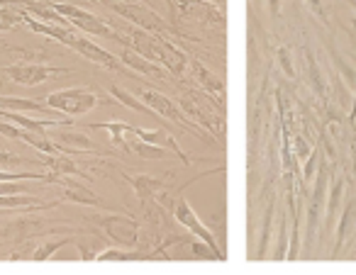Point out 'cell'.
Instances as JSON below:
<instances>
[{"instance_id": "obj_15", "label": "cell", "mask_w": 356, "mask_h": 275, "mask_svg": "<svg viewBox=\"0 0 356 275\" xmlns=\"http://www.w3.org/2000/svg\"><path fill=\"white\" fill-rule=\"evenodd\" d=\"M120 59H122L127 66H132L134 71L144 74V76H163V69H159L156 64H152V61H149L147 56L134 54V51H129V49L122 51V54H120Z\"/></svg>"}, {"instance_id": "obj_5", "label": "cell", "mask_w": 356, "mask_h": 275, "mask_svg": "<svg viewBox=\"0 0 356 275\" xmlns=\"http://www.w3.org/2000/svg\"><path fill=\"white\" fill-rule=\"evenodd\" d=\"M327 185H330V171H327V163L320 158V173L315 178V188H312L310 202H307V249H310L312 239H315L317 231V222H320V212L325 207V197H327Z\"/></svg>"}, {"instance_id": "obj_8", "label": "cell", "mask_w": 356, "mask_h": 275, "mask_svg": "<svg viewBox=\"0 0 356 275\" xmlns=\"http://www.w3.org/2000/svg\"><path fill=\"white\" fill-rule=\"evenodd\" d=\"M98 226L105 231V236H110L113 241L124 246H132L137 239V222L129 219V217H120V215H110L98 219Z\"/></svg>"}, {"instance_id": "obj_7", "label": "cell", "mask_w": 356, "mask_h": 275, "mask_svg": "<svg viewBox=\"0 0 356 275\" xmlns=\"http://www.w3.org/2000/svg\"><path fill=\"white\" fill-rule=\"evenodd\" d=\"M66 47H71L74 51H79L81 56H86V59L93 61V64H98V66H105V69H120L118 56H113L110 51H105L103 47H98L95 42L79 37L76 32L66 40Z\"/></svg>"}, {"instance_id": "obj_12", "label": "cell", "mask_w": 356, "mask_h": 275, "mask_svg": "<svg viewBox=\"0 0 356 275\" xmlns=\"http://www.w3.org/2000/svg\"><path fill=\"white\" fill-rule=\"evenodd\" d=\"M44 163L51 168V173H54L56 178L59 176H76V178H86V173L81 171L79 166H76L74 161H71L69 153H54V156H47Z\"/></svg>"}, {"instance_id": "obj_32", "label": "cell", "mask_w": 356, "mask_h": 275, "mask_svg": "<svg viewBox=\"0 0 356 275\" xmlns=\"http://www.w3.org/2000/svg\"><path fill=\"white\" fill-rule=\"evenodd\" d=\"M307 6H310V10L315 12L320 20H325V8H322V0H307Z\"/></svg>"}, {"instance_id": "obj_35", "label": "cell", "mask_w": 356, "mask_h": 275, "mask_svg": "<svg viewBox=\"0 0 356 275\" xmlns=\"http://www.w3.org/2000/svg\"><path fill=\"white\" fill-rule=\"evenodd\" d=\"M349 6H351V8H354V10H356V0H349Z\"/></svg>"}, {"instance_id": "obj_18", "label": "cell", "mask_w": 356, "mask_h": 275, "mask_svg": "<svg viewBox=\"0 0 356 275\" xmlns=\"http://www.w3.org/2000/svg\"><path fill=\"white\" fill-rule=\"evenodd\" d=\"M110 95H113V98L118 100L120 105H124V108L134 110V112H147V105L139 103V100L134 98V95L129 93V90L120 88V85H110Z\"/></svg>"}, {"instance_id": "obj_10", "label": "cell", "mask_w": 356, "mask_h": 275, "mask_svg": "<svg viewBox=\"0 0 356 275\" xmlns=\"http://www.w3.org/2000/svg\"><path fill=\"white\" fill-rule=\"evenodd\" d=\"M124 181L134 188V195L139 197L142 205H149L152 197H154V192H156L159 188H163V181H159V178H149V176H124Z\"/></svg>"}, {"instance_id": "obj_29", "label": "cell", "mask_w": 356, "mask_h": 275, "mask_svg": "<svg viewBox=\"0 0 356 275\" xmlns=\"http://www.w3.org/2000/svg\"><path fill=\"white\" fill-rule=\"evenodd\" d=\"M35 249L37 246L32 244H22V246H17L15 251H13V256H10V260H22V258H32V253H35Z\"/></svg>"}, {"instance_id": "obj_9", "label": "cell", "mask_w": 356, "mask_h": 275, "mask_svg": "<svg viewBox=\"0 0 356 275\" xmlns=\"http://www.w3.org/2000/svg\"><path fill=\"white\" fill-rule=\"evenodd\" d=\"M56 183L64 185V200L66 202H79V205H90V207H105V202L100 200L93 190H88L86 185H81V183H74V181H69V178H61V176L56 178Z\"/></svg>"}, {"instance_id": "obj_30", "label": "cell", "mask_w": 356, "mask_h": 275, "mask_svg": "<svg viewBox=\"0 0 356 275\" xmlns=\"http://www.w3.org/2000/svg\"><path fill=\"white\" fill-rule=\"evenodd\" d=\"M124 258H127V256H124L122 251H115V249H108L100 256H95V260H124Z\"/></svg>"}, {"instance_id": "obj_31", "label": "cell", "mask_w": 356, "mask_h": 275, "mask_svg": "<svg viewBox=\"0 0 356 275\" xmlns=\"http://www.w3.org/2000/svg\"><path fill=\"white\" fill-rule=\"evenodd\" d=\"M296 151H298V158H307V153H310L312 149L307 147L302 137H296Z\"/></svg>"}, {"instance_id": "obj_20", "label": "cell", "mask_w": 356, "mask_h": 275, "mask_svg": "<svg viewBox=\"0 0 356 275\" xmlns=\"http://www.w3.org/2000/svg\"><path fill=\"white\" fill-rule=\"evenodd\" d=\"M332 54V61H334V66H337V71L341 74V78H344V83L346 85H351V88H356V69L349 64V61L344 59V56H339L334 49L330 51Z\"/></svg>"}, {"instance_id": "obj_28", "label": "cell", "mask_w": 356, "mask_h": 275, "mask_svg": "<svg viewBox=\"0 0 356 275\" xmlns=\"http://www.w3.org/2000/svg\"><path fill=\"white\" fill-rule=\"evenodd\" d=\"M198 74H200V81H203V83L208 85L210 90H215V93H225V90H222V81H218L215 76H210L208 71L203 69V66H198Z\"/></svg>"}, {"instance_id": "obj_17", "label": "cell", "mask_w": 356, "mask_h": 275, "mask_svg": "<svg viewBox=\"0 0 356 275\" xmlns=\"http://www.w3.org/2000/svg\"><path fill=\"white\" fill-rule=\"evenodd\" d=\"M305 64H307V76H310V83H312V88H315V93L317 95H325L327 93L325 76H322L320 66H317V61L312 59L310 51H305Z\"/></svg>"}, {"instance_id": "obj_34", "label": "cell", "mask_w": 356, "mask_h": 275, "mask_svg": "<svg viewBox=\"0 0 356 275\" xmlns=\"http://www.w3.org/2000/svg\"><path fill=\"white\" fill-rule=\"evenodd\" d=\"M268 8H271V15L278 17V12H281V8H278V0H268Z\"/></svg>"}, {"instance_id": "obj_4", "label": "cell", "mask_w": 356, "mask_h": 275, "mask_svg": "<svg viewBox=\"0 0 356 275\" xmlns=\"http://www.w3.org/2000/svg\"><path fill=\"white\" fill-rule=\"evenodd\" d=\"M173 217H176L181 224L186 226V229L191 231L193 236H198L203 244H208L210 246V251H213V256H215V260H220V258H225V253L220 251V246H218V241H215V236L210 234V229L203 224V222L198 219V215L193 212V207L188 205V200L186 197H178L176 200V205H173Z\"/></svg>"}, {"instance_id": "obj_24", "label": "cell", "mask_w": 356, "mask_h": 275, "mask_svg": "<svg viewBox=\"0 0 356 275\" xmlns=\"http://www.w3.org/2000/svg\"><path fill=\"white\" fill-rule=\"evenodd\" d=\"M286 241H288V219L286 217H281V226H278V244H276V249H273V258L276 260L286 258V253H288Z\"/></svg>"}, {"instance_id": "obj_21", "label": "cell", "mask_w": 356, "mask_h": 275, "mask_svg": "<svg viewBox=\"0 0 356 275\" xmlns=\"http://www.w3.org/2000/svg\"><path fill=\"white\" fill-rule=\"evenodd\" d=\"M22 22V12L10 6H0V32H8Z\"/></svg>"}, {"instance_id": "obj_36", "label": "cell", "mask_w": 356, "mask_h": 275, "mask_svg": "<svg viewBox=\"0 0 356 275\" xmlns=\"http://www.w3.org/2000/svg\"><path fill=\"white\" fill-rule=\"evenodd\" d=\"M100 3H105V0H100Z\"/></svg>"}, {"instance_id": "obj_13", "label": "cell", "mask_w": 356, "mask_h": 275, "mask_svg": "<svg viewBox=\"0 0 356 275\" xmlns=\"http://www.w3.org/2000/svg\"><path fill=\"white\" fill-rule=\"evenodd\" d=\"M0 108L13 110V112H49L47 103H37V100L27 98H10V95H0Z\"/></svg>"}, {"instance_id": "obj_3", "label": "cell", "mask_w": 356, "mask_h": 275, "mask_svg": "<svg viewBox=\"0 0 356 275\" xmlns=\"http://www.w3.org/2000/svg\"><path fill=\"white\" fill-rule=\"evenodd\" d=\"M54 6V10L59 12V15L66 17V22L74 27H79V30H83L86 35H93V37H108V40H115V42H122L118 35H115L113 30H110L108 25H105L103 20H98L95 15H90L88 10H83V8L74 6V3H51Z\"/></svg>"}, {"instance_id": "obj_27", "label": "cell", "mask_w": 356, "mask_h": 275, "mask_svg": "<svg viewBox=\"0 0 356 275\" xmlns=\"http://www.w3.org/2000/svg\"><path fill=\"white\" fill-rule=\"evenodd\" d=\"M278 61H281L283 74H286L288 78H296V69H293V64H291V51H288L286 47H281V49H278Z\"/></svg>"}, {"instance_id": "obj_1", "label": "cell", "mask_w": 356, "mask_h": 275, "mask_svg": "<svg viewBox=\"0 0 356 275\" xmlns=\"http://www.w3.org/2000/svg\"><path fill=\"white\" fill-rule=\"evenodd\" d=\"M95 105H98V95L86 88H64L47 95V108L54 110V112L71 115V117L90 112Z\"/></svg>"}, {"instance_id": "obj_22", "label": "cell", "mask_w": 356, "mask_h": 275, "mask_svg": "<svg viewBox=\"0 0 356 275\" xmlns=\"http://www.w3.org/2000/svg\"><path fill=\"white\" fill-rule=\"evenodd\" d=\"M273 207H276V202H268L266 212H264V234H261V244H259V256H266V249H268V239H271V224H273Z\"/></svg>"}, {"instance_id": "obj_19", "label": "cell", "mask_w": 356, "mask_h": 275, "mask_svg": "<svg viewBox=\"0 0 356 275\" xmlns=\"http://www.w3.org/2000/svg\"><path fill=\"white\" fill-rule=\"evenodd\" d=\"M127 149L129 151H134V153H139V156H144V158H163L166 156V149L163 147H156V144H147V142H132V144H127Z\"/></svg>"}, {"instance_id": "obj_14", "label": "cell", "mask_w": 356, "mask_h": 275, "mask_svg": "<svg viewBox=\"0 0 356 275\" xmlns=\"http://www.w3.org/2000/svg\"><path fill=\"white\" fill-rule=\"evenodd\" d=\"M327 217H325V226L327 229H332V224H334L337 219V212H339V205L341 200H344V181H332V188L330 192H327Z\"/></svg>"}, {"instance_id": "obj_2", "label": "cell", "mask_w": 356, "mask_h": 275, "mask_svg": "<svg viewBox=\"0 0 356 275\" xmlns=\"http://www.w3.org/2000/svg\"><path fill=\"white\" fill-rule=\"evenodd\" d=\"M71 74V69H64V66H49V64H35V61H20V64H10L3 69V76L13 81V83L20 85H40L44 81H51L56 76H66Z\"/></svg>"}, {"instance_id": "obj_16", "label": "cell", "mask_w": 356, "mask_h": 275, "mask_svg": "<svg viewBox=\"0 0 356 275\" xmlns=\"http://www.w3.org/2000/svg\"><path fill=\"white\" fill-rule=\"evenodd\" d=\"M90 127H93V129H105L115 144H120V147L127 149V144H124V134L132 132V124H127V122H95V124H90Z\"/></svg>"}, {"instance_id": "obj_33", "label": "cell", "mask_w": 356, "mask_h": 275, "mask_svg": "<svg viewBox=\"0 0 356 275\" xmlns=\"http://www.w3.org/2000/svg\"><path fill=\"white\" fill-rule=\"evenodd\" d=\"M193 251H195V253H198V256H213V251H210V246L208 244H193ZM213 258H215V256H213Z\"/></svg>"}, {"instance_id": "obj_26", "label": "cell", "mask_w": 356, "mask_h": 275, "mask_svg": "<svg viewBox=\"0 0 356 275\" xmlns=\"http://www.w3.org/2000/svg\"><path fill=\"white\" fill-rule=\"evenodd\" d=\"M320 156H322V149L320 147H315L310 153H307L305 168H302V178H305V181H310V178L315 176V166H317V161H320Z\"/></svg>"}, {"instance_id": "obj_23", "label": "cell", "mask_w": 356, "mask_h": 275, "mask_svg": "<svg viewBox=\"0 0 356 275\" xmlns=\"http://www.w3.org/2000/svg\"><path fill=\"white\" fill-rule=\"evenodd\" d=\"M69 244V239H56V241H47V244L37 246L35 253H32V260H47L51 258V256L56 253L59 249H64V246Z\"/></svg>"}, {"instance_id": "obj_11", "label": "cell", "mask_w": 356, "mask_h": 275, "mask_svg": "<svg viewBox=\"0 0 356 275\" xmlns=\"http://www.w3.org/2000/svg\"><path fill=\"white\" fill-rule=\"evenodd\" d=\"M354 217H356V202L346 200L344 210H341V215H339V224H337V231H334V249H332V253H339L341 244H344L346 234H349L351 224H354Z\"/></svg>"}, {"instance_id": "obj_6", "label": "cell", "mask_w": 356, "mask_h": 275, "mask_svg": "<svg viewBox=\"0 0 356 275\" xmlns=\"http://www.w3.org/2000/svg\"><path fill=\"white\" fill-rule=\"evenodd\" d=\"M139 95H142L144 105H149V108H152L156 115H161V117H168L171 122H176L178 127H184V129H191V132H195L193 124H191L188 119H186L184 115H181V110H178L176 105H173L171 100L166 98V95L156 93V90H152V88H142V90H139Z\"/></svg>"}, {"instance_id": "obj_25", "label": "cell", "mask_w": 356, "mask_h": 275, "mask_svg": "<svg viewBox=\"0 0 356 275\" xmlns=\"http://www.w3.org/2000/svg\"><path fill=\"white\" fill-rule=\"evenodd\" d=\"M20 163H25V158H22L20 153L8 151V149L0 147V171H6V168H15V166H20Z\"/></svg>"}]
</instances>
